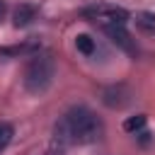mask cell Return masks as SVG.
Masks as SVG:
<instances>
[{
    "instance_id": "obj_6",
    "label": "cell",
    "mask_w": 155,
    "mask_h": 155,
    "mask_svg": "<svg viewBox=\"0 0 155 155\" xmlns=\"http://www.w3.org/2000/svg\"><path fill=\"white\" fill-rule=\"evenodd\" d=\"M36 5H31V2H22L17 10H15V27H27V24H31L34 19H36Z\"/></svg>"
},
{
    "instance_id": "obj_10",
    "label": "cell",
    "mask_w": 155,
    "mask_h": 155,
    "mask_svg": "<svg viewBox=\"0 0 155 155\" xmlns=\"http://www.w3.org/2000/svg\"><path fill=\"white\" fill-rule=\"evenodd\" d=\"M36 44H24V46H10V48H0V56H19V53H29L34 51Z\"/></svg>"
},
{
    "instance_id": "obj_11",
    "label": "cell",
    "mask_w": 155,
    "mask_h": 155,
    "mask_svg": "<svg viewBox=\"0 0 155 155\" xmlns=\"http://www.w3.org/2000/svg\"><path fill=\"white\" fill-rule=\"evenodd\" d=\"M12 140V126H7V124H0V150L7 145Z\"/></svg>"
},
{
    "instance_id": "obj_2",
    "label": "cell",
    "mask_w": 155,
    "mask_h": 155,
    "mask_svg": "<svg viewBox=\"0 0 155 155\" xmlns=\"http://www.w3.org/2000/svg\"><path fill=\"white\" fill-rule=\"evenodd\" d=\"M56 78V61L51 53H34L24 68V87L31 94L46 92Z\"/></svg>"
},
{
    "instance_id": "obj_3",
    "label": "cell",
    "mask_w": 155,
    "mask_h": 155,
    "mask_svg": "<svg viewBox=\"0 0 155 155\" xmlns=\"http://www.w3.org/2000/svg\"><path fill=\"white\" fill-rule=\"evenodd\" d=\"M82 17L90 19V22H94L97 27L107 29V27H111V24H126L128 12H126L124 7L99 2V5H90V7H85V10H82Z\"/></svg>"
},
{
    "instance_id": "obj_7",
    "label": "cell",
    "mask_w": 155,
    "mask_h": 155,
    "mask_svg": "<svg viewBox=\"0 0 155 155\" xmlns=\"http://www.w3.org/2000/svg\"><path fill=\"white\" fill-rule=\"evenodd\" d=\"M75 48H78L80 53H85V56H92L94 48H97V44H94V39H92L90 34H78V36H75Z\"/></svg>"
},
{
    "instance_id": "obj_8",
    "label": "cell",
    "mask_w": 155,
    "mask_h": 155,
    "mask_svg": "<svg viewBox=\"0 0 155 155\" xmlns=\"http://www.w3.org/2000/svg\"><path fill=\"white\" fill-rule=\"evenodd\" d=\"M143 128H145V116H143V114L131 116V119L124 121V131H128V133H140Z\"/></svg>"
},
{
    "instance_id": "obj_12",
    "label": "cell",
    "mask_w": 155,
    "mask_h": 155,
    "mask_svg": "<svg viewBox=\"0 0 155 155\" xmlns=\"http://www.w3.org/2000/svg\"><path fill=\"white\" fill-rule=\"evenodd\" d=\"M2 17H5V2L0 0V19H2Z\"/></svg>"
},
{
    "instance_id": "obj_4",
    "label": "cell",
    "mask_w": 155,
    "mask_h": 155,
    "mask_svg": "<svg viewBox=\"0 0 155 155\" xmlns=\"http://www.w3.org/2000/svg\"><path fill=\"white\" fill-rule=\"evenodd\" d=\"M104 34H107V36H109L121 51H126V53H136V46H133L131 34L126 31V24H111V27L104 29Z\"/></svg>"
},
{
    "instance_id": "obj_1",
    "label": "cell",
    "mask_w": 155,
    "mask_h": 155,
    "mask_svg": "<svg viewBox=\"0 0 155 155\" xmlns=\"http://www.w3.org/2000/svg\"><path fill=\"white\" fill-rule=\"evenodd\" d=\"M102 121L85 107H75L70 111H65L58 124L53 126V140L56 145H85V143H94L102 136Z\"/></svg>"
},
{
    "instance_id": "obj_5",
    "label": "cell",
    "mask_w": 155,
    "mask_h": 155,
    "mask_svg": "<svg viewBox=\"0 0 155 155\" xmlns=\"http://www.w3.org/2000/svg\"><path fill=\"white\" fill-rule=\"evenodd\" d=\"M102 102L107 107H111V109H119V107H124L128 102V90L124 85H111V87H107L102 92Z\"/></svg>"
},
{
    "instance_id": "obj_9",
    "label": "cell",
    "mask_w": 155,
    "mask_h": 155,
    "mask_svg": "<svg viewBox=\"0 0 155 155\" xmlns=\"http://www.w3.org/2000/svg\"><path fill=\"white\" fill-rule=\"evenodd\" d=\"M136 27L143 29V31H155V15H150V12H140V15L136 17Z\"/></svg>"
}]
</instances>
